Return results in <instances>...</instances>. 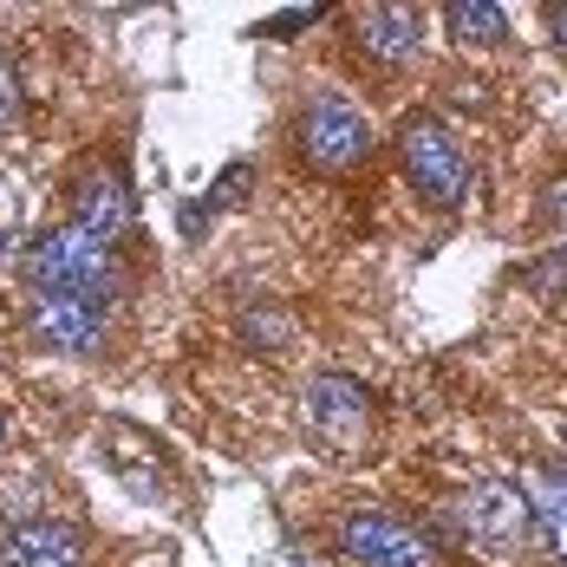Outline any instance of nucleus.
Listing matches in <instances>:
<instances>
[{"instance_id": "nucleus-1", "label": "nucleus", "mask_w": 567, "mask_h": 567, "mask_svg": "<svg viewBox=\"0 0 567 567\" xmlns=\"http://www.w3.org/2000/svg\"><path fill=\"white\" fill-rule=\"evenodd\" d=\"M27 275L40 293H59V300H112L117 287H124V261H117L105 241H92L85 228H47L40 241H33V261H27Z\"/></svg>"}, {"instance_id": "nucleus-2", "label": "nucleus", "mask_w": 567, "mask_h": 567, "mask_svg": "<svg viewBox=\"0 0 567 567\" xmlns=\"http://www.w3.org/2000/svg\"><path fill=\"white\" fill-rule=\"evenodd\" d=\"M398 151H404L411 189H417L431 209H463V196H470V164H463V151L451 144V131H444L437 117L411 112L398 124Z\"/></svg>"}, {"instance_id": "nucleus-3", "label": "nucleus", "mask_w": 567, "mask_h": 567, "mask_svg": "<svg viewBox=\"0 0 567 567\" xmlns=\"http://www.w3.org/2000/svg\"><path fill=\"white\" fill-rule=\"evenodd\" d=\"M300 151H307V164H320L327 176L352 171L372 151V117L359 112L352 99H340V92H320L300 112Z\"/></svg>"}, {"instance_id": "nucleus-4", "label": "nucleus", "mask_w": 567, "mask_h": 567, "mask_svg": "<svg viewBox=\"0 0 567 567\" xmlns=\"http://www.w3.org/2000/svg\"><path fill=\"white\" fill-rule=\"evenodd\" d=\"M456 515H463V528H470L483 548H496V555H515V548L535 535L528 489L509 483V476H476V483L456 496Z\"/></svg>"}, {"instance_id": "nucleus-5", "label": "nucleus", "mask_w": 567, "mask_h": 567, "mask_svg": "<svg viewBox=\"0 0 567 567\" xmlns=\"http://www.w3.org/2000/svg\"><path fill=\"white\" fill-rule=\"evenodd\" d=\"M307 424L327 451H365L372 444V392L352 372H320L307 385Z\"/></svg>"}, {"instance_id": "nucleus-6", "label": "nucleus", "mask_w": 567, "mask_h": 567, "mask_svg": "<svg viewBox=\"0 0 567 567\" xmlns=\"http://www.w3.org/2000/svg\"><path fill=\"white\" fill-rule=\"evenodd\" d=\"M340 542L359 567H424L431 561V555H424V535L404 528V522H392V515H379V509L346 515Z\"/></svg>"}, {"instance_id": "nucleus-7", "label": "nucleus", "mask_w": 567, "mask_h": 567, "mask_svg": "<svg viewBox=\"0 0 567 567\" xmlns=\"http://www.w3.org/2000/svg\"><path fill=\"white\" fill-rule=\"evenodd\" d=\"M99 451H105L112 476L131 489V496H144V503H151V496H164V489H171V463H164V451H157L144 431H131V424H117V417H112V424L99 431Z\"/></svg>"}, {"instance_id": "nucleus-8", "label": "nucleus", "mask_w": 567, "mask_h": 567, "mask_svg": "<svg viewBox=\"0 0 567 567\" xmlns=\"http://www.w3.org/2000/svg\"><path fill=\"white\" fill-rule=\"evenodd\" d=\"M27 333L53 352H99L105 340V313L92 300H59V293H40L33 313H27Z\"/></svg>"}, {"instance_id": "nucleus-9", "label": "nucleus", "mask_w": 567, "mask_h": 567, "mask_svg": "<svg viewBox=\"0 0 567 567\" xmlns=\"http://www.w3.org/2000/svg\"><path fill=\"white\" fill-rule=\"evenodd\" d=\"M72 228H85L92 241L112 248L117 235L131 228V189L117 171H85L72 183Z\"/></svg>"}, {"instance_id": "nucleus-10", "label": "nucleus", "mask_w": 567, "mask_h": 567, "mask_svg": "<svg viewBox=\"0 0 567 567\" xmlns=\"http://www.w3.org/2000/svg\"><path fill=\"white\" fill-rule=\"evenodd\" d=\"M0 567H85V535L65 522H20L7 535Z\"/></svg>"}, {"instance_id": "nucleus-11", "label": "nucleus", "mask_w": 567, "mask_h": 567, "mask_svg": "<svg viewBox=\"0 0 567 567\" xmlns=\"http://www.w3.org/2000/svg\"><path fill=\"white\" fill-rule=\"evenodd\" d=\"M359 47L385 65H404V59L424 47V20L417 7H365L359 13Z\"/></svg>"}, {"instance_id": "nucleus-12", "label": "nucleus", "mask_w": 567, "mask_h": 567, "mask_svg": "<svg viewBox=\"0 0 567 567\" xmlns=\"http://www.w3.org/2000/svg\"><path fill=\"white\" fill-rule=\"evenodd\" d=\"M444 20H451L456 47H503V40H509V13H503L496 0H451Z\"/></svg>"}, {"instance_id": "nucleus-13", "label": "nucleus", "mask_w": 567, "mask_h": 567, "mask_svg": "<svg viewBox=\"0 0 567 567\" xmlns=\"http://www.w3.org/2000/svg\"><path fill=\"white\" fill-rule=\"evenodd\" d=\"M300 333V320H293V307H275V300H261V307H248L241 313V346H255V352H287Z\"/></svg>"}, {"instance_id": "nucleus-14", "label": "nucleus", "mask_w": 567, "mask_h": 567, "mask_svg": "<svg viewBox=\"0 0 567 567\" xmlns=\"http://www.w3.org/2000/svg\"><path fill=\"white\" fill-rule=\"evenodd\" d=\"M0 515L20 528V522H40V470L20 463V470H0Z\"/></svg>"}, {"instance_id": "nucleus-15", "label": "nucleus", "mask_w": 567, "mask_h": 567, "mask_svg": "<svg viewBox=\"0 0 567 567\" xmlns=\"http://www.w3.org/2000/svg\"><path fill=\"white\" fill-rule=\"evenodd\" d=\"M528 287L535 293H567V248H548L528 261Z\"/></svg>"}, {"instance_id": "nucleus-16", "label": "nucleus", "mask_w": 567, "mask_h": 567, "mask_svg": "<svg viewBox=\"0 0 567 567\" xmlns=\"http://www.w3.org/2000/svg\"><path fill=\"white\" fill-rule=\"evenodd\" d=\"M241 189H248V171H241V164H228V171H223V183H216V196H209V203H216V209H228V203H241Z\"/></svg>"}, {"instance_id": "nucleus-17", "label": "nucleus", "mask_w": 567, "mask_h": 567, "mask_svg": "<svg viewBox=\"0 0 567 567\" xmlns=\"http://www.w3.org/2000/svg\"><path fill=\"white\" fill-rule=\"evenodd\" d=\"M13 105H20V85H13V65L0 59V124L13 117Z\"/></svg>"}, {"instance_id": "nucleus-18", "label": "nucleus", "mask_w": 567, "mask_h": 567, "mask_svg": "<svg viewBox=\"0 0 567 567\" xmlns=\"http://www.w3.org/2000/svg\"><path fill=\"white\" fill-rule=\"evenodd\" d=\"M567 216V183H548V196H542V223H561Z\"/></svg>"}, {"instance_id": "nucleus-19", "label": "nucleus", "mask_w": 567, "mask_h": 567, "mask_svg": "<svg viewBox=\"0 0 567 567\" xmlns=\"http://www.w3.org/2000/svg\"><path fill=\"white\" fill-rule=\"evenodd\" d=\"M307 20H313V13H275V20H268V33H300Z\"/></svg>"}, {"instance_id": "nucleus-20", "label": "nucleus", "mask_w": 567, "mask_h": 567, "mask_svg": "<svg viewBox=\"0 0 567 567\" xmlns=\"http://www.w3.org/2000/svg\"><path fill=\"white\" fill-rule=\"evenodd\" d=\"M555 47L567 53V7H555Z\"/></svg>"}, {"instance_id": "nucleus-21", "label": "nucleus", "mask_w": 567, "mask_h": 567, "mask_svg": "<svg viewBox=\"0 0 567 567\" xmlns=\"http://www.w3.org/2000/svg\"><path fill=\"white\" fill-rule=\"evenodd\" d=\"M561 451H567V424H561Z\"/></svg>"}, {"instance_id": "nucleus-22", "label": "nucleus", "mask_w": 567, "mask_h": 567, "mask_svg": "<svg viewBox=\"0 0 567 567\" xmlns=\"http://www.w3.org/2000/svg\"><path fill=\"white\" fill-rule=\"evenodd\" d=\"M0 437H7V417H0Z\"/></svg>"}]
</instances>
